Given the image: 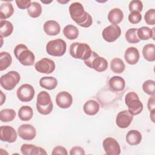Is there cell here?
I'll return each instance as SVG.
<instances>
[{"label": "cell", "mask_w": 155, "mask_h": 155, "mask_svg": "<svg viewBox=\"0 0 155 155\" xmlns=\"http://www.w3.org/2000/svg\"><path fill=\"white\" fill-rule=\"evenodd\" d=\"M69 13L71 18L79 26L87 28L91 25L93 19L91 15L85 11L81 3L74 2L69 7Z\"/></svg>", "instance_id": "cell-1"}, {"label": "cell", "mask_w": 155, "mask_h": 155, "mask_svg": "<svg viewBox=\"0 0 155 155\" xmlns=\"http://www.w3.org/2000/svg\"><path fill=\"white\" fill-rule=\"evenodd\" d=\"M14 54L19 62L23 65L31 66L35 63L34 53L22 44L17 45L14 48Z\"/></svg>", "instance_id": "cell-2"}, {"label": "cell", "mask_w": 155, "mask_h": 155, "mask_svg": "<svg viewBox=\"0 0 155 155\" xmlns=\"http://www.w3.org/2000/svg\"><path fill=\"white\" fill-rule=\"evenodd\" d=\"M53 108V102L49 93L45 91L39 93L36 100V109L38 111L43 115L50 114Z\"/></svg>", "instance_id": "cell-3"}, {"label": "cell", "mask_w": 155, "mask_h": 155, "mask_svg": "<svg viewBox=\"0 0 155 155\" xmlns=\"http://www.w3.org/2000/svg\"><path fill=\"white\" fill-rule=\"evenodd\" d=\"M92 50L88 44L82 42H73L70 46L69 53L75 59L85 61L91 55Z\"/></svg>", "instance_id": "cell-4"}, {"label": "cell", "mask_w": 155, "mask_h": 155, "mask_svg": "<svg viewBox=\"0 0 155 155\" xmlns=\"http://www.w3.org/2000/svg\"><path fill=\"white\" fill-rule=\"evenodd\" d=\"M125 103L128 107V112L133 116L140 114L143 110V104L135 92H128L126 94L125 97Z\"/></svg>", "instance_id": "cell-5"}, {"label": "cell", "mask_w": 155, "mask_h": 155, "mask_svg": "<svg viewBox=\"0 0 155 155\" xmlns=\"http://www.w3.org/2000/svg\"><path fill=\"white\" fill-rule=\"evenodd\" d=\"M84 61L87 67L98 72L104 71L108 68L107 61L94 51H92L90 57Z\"/></svg>", "instance_id": "cell-6"}, {"label": "cell", "mask_w": 155, "mask_h": 155, "mask_svg": "<svg viewBox=\"0 0 155 155\" xmlns=\"http://www.w3.org/2000/svg\"><path fill=\"white\" fill-rule=\"evenodd\" d=\"M67 50V44L62 39L51 40L46 45L47 53L53 56H62Z\"/></svg>", "instance_id": "cell-7"}, {"label": "cell", "mask_w": 155, "mask_h": 155, "mask_svg": "<svg viewBox=\"0 0 155 155\" xmlns=\"http://www.w3.org/2000/svg\"><path fill=\"white\" fill-rule=\"evenodd\" d=\"M21 76L19 73L16 71H10L1 76L0 84L1 87L6 90H13L19 82Z\"/></svg>", "instance_id": "cell-8"}, {"label": "cell", "mask_w": 155, "mask_h": 155, "mask_svg": "<svg viewBox=\"0 0 155 155\" xmlns=\"http://www.w3.org/2000/svg\"><path fill=\"white\" fill-rule=\"evenodd\" d=\"M35 94L34 87L28 84H24L21 85L16 91L18 98L23 102L31 101Z\"/></svg>", "instance_id": "cell-9"}, {"label": "cell", "mask_w": 155, "mask_h": 155, "mask_svg": "<svg viewBox=\"0 0 155 155\" xmlns=\"http://www.w3.org/2000/svg\"><path fill=\"white\" fill-rule=\"evenodd\" d=\"M121 35V29L118 25H110L105 27L102 33L103 39L108 42L115 41Z\"/></svg>", "instance_id": "cell-10"}, {"label": "cell", "mask_w": 155, "mask_h": 155, "mask_svg": "<svg viewBox=\"0 0 155 155\" xmlns=\"http://www.w3.org/2000/svg\"><path fill=\"white\" fill-rule=\"evenodd\" d=\"M55 67L54 61L47 58L41 59L35 64L36 70L41 73L50 74L54 71Z\"/></svg>", "instance_id": "cell-11"}, {"label": "cell", "mask_w": 155, "mask_h": 155, "mask_svg": "<svg viewBox=\"0 0 155 155\" xmlns=\"http://www.w3.org/2000/svg\"><path fill=\"white\" fill-rule=\"evenodd\" d=\"M105 154L107 155H119L120 153V147L118 142L114 138H105L102 143Z\"/></svg>", "instance_id": "cell-12"}, {"label": "cell", "mask_w": 155, "mask_h": 155, "mask_svg": "<svg viewBox=\"0 0 155 155\" xmlns=\"http://www.w3.org/2000/svg\"><path fill=\"white\" fill-rule=\"evenodd\" d=\"M16 130L10 126L3 125L0 127V139L3 142L13 143L17 139Z\"/></svg>", "instance_id": "cell-13"}, {"label": "cell", "mask_w": 155, "mask_h": 155, "mask_svg": "<svg viewBox=\"0 0 155 155\" xmlns=\"http://www.w3.org/2000/svg\"><path fill=\"white\" fill-rule=\"evenodd\" d=\"M18 133L19 137L26 140H33L36 136L35 128L30 124H22L18 129Z\"/></svg>", "instance_id": "cell-14"}, {"label": "cell", "mask_w": 155, "mask_h": 155, "mask_svg": "<svg viewBox=\"0 0 155 155\" xmlns=\"http://www.w3.org/2000/svg\"><path fill=\"white\" fill-rule=\"evenodd\" d=\"M133 119V116L128 110H123L117 114L116 123L118 127L120 128H127L130 126Z\"/></svg>", "instance_id": "cell-15"}, {"label": "cell", "mask_w": 155, "mask_h": 155, "mask_svg": "<svg viewBox=\"0 0 155 155\" xmlns=\"http://www.w3.org/2000/svg\"><path fill=\"white\" fill-rule=\"evenodd\" d=\"M57 105L63 109L69 108L73 103V97L67 91H61L56 96Z\"/></svg>", "instance_id": "cell-16"}, {"label": "cell", "mask_w": 155, "mask_h": 155, "mask_svg": "<svg viewBox=\"0 0 155 155\" xmlns=\"http://www.w3.org/2000/svg\"><path fill=\"white\" fill-rule=\"evenodd\" d=\"M21 151L23 155L47 154V152L44 148L33 144H22L21 147Z\"/></svg>", "instance_id": "cell-17"}, {"label": "cell", "mask_w": 155, "mask_h": 155, "mask_svg": "<svg viewBox=\"0 0 155 155\" xmlns=\"http://www.w3.org/2000/svg\"><path fill=\"white\" fill-rule=\"evenodd\" d=\"M140 54L137 48L130 47L127 48L124 54V58L127 63L130 65H135L139 60Z\"/></svg>", "instance_id": "cell-18"}, {"label": "cell", "mask_w": 155, "mask_h": 155, "mask_svg": "<svg viewBox=\"0 0 155 155\" xmlns=\"http://www.w3.org/2000/svg\"><path fill=\"white\" fill-rule=\"evenodd\" d=\"M44 31L49 36H56L60 33L61 27L59 24L54 20L47 21L43 26Z\"/></svg>", "instance_id": "cell-19"}, {"label": "cell", "mask_w": 155, "mask_h": 155, "mask_svg": "<svg viewBox=\"0 0 155 155\" xmlns=\"http://www.w3.org/2000/svg\"><path fill=\"white\" fill-rule=\"evenodd\" d=\"M109 86L115 91H122L125 87V81L124 79L119 76H114L111 78L108 82Z\"/></svg>", "instance_id": "cell-20"}, {"label": "cell", "mask_w": 155, "mask_h": 155, "mask_svg": "<svg viewBox=\"0 0 155 155\" xmlns=\"http://www.w3.org/2000/svg\"><path fill=\"white\" fill-rule=\"evenodd\" d=\"M100 108L99 104L95 100H89L87 101L83 107L84 113L88 116L96 114Z\"/></svg>", "instance_id": "cell-21"}, {"label": "cell", "mask_w": 155, "mask_h": 155, "mask_svg": "<svg viewBox=\"0 0 155 155\" xmlns=\"http://www.w3.org/2000/svg\"><path fill=\"white\" fill-rule=\"evenodd\" d=\"M124 18L123 12L118 8L111 9L108 14V19L113 25H117L122 22Z\"/></svg>", "instance_id": "cell-22"}, {"label": "cell", "mask_w": 155, "mask_h": 155, "mask_svg": "<svg viewBox=\"0 0 155 155\" xmlns=\"http://www.w3.org/2000/svg\"><path fill=\"white\" fill-rule=\"evenodd\" d=\"M155 28H150L148 27H141L139 28H137V34L139 39L140 40H148L150 38H152L154 40V35H155Z\"/></svg>", "instance_id": "cell-23"}, {"label": "cell", "mask_w": 155, "mask_h": 155, "mask_svg": "<svg viewBox=\"0 0 155 155\" xmlns=\"http://www.w3.org/2000/svg\"><path fill=\"white\" fill-rule=\"evenodd\" d=\"M142 140L141 133L136 130L129 131L126 135V141L130 145H139Z\"/></svg>", "instance_id": "cell-24"}, {"label": "cell", "mask_w": 155, "mask_h": 155, "mask_svg": "<svg viewBox=\"0 0 155 155\" xmlns=\"http://www.w3.org/2000/svg\"><path fill=\"white\" fill-rule=\"evenodd\" d=\"M39 85L42 88L51 90L57 87L58 81L53 76H44L40 79Z\"/></svg>", "instance_id": "cell-25"}, {"label": "cell", "mask_w": 155, "mask_h": 155, "mask_svg": "<svg viewBox=\"0 0 155 155\" xmlns=\"http://www.w3.org/2000/svg\"><path fill=\"white\" fill-rule=\"evenodd\" d=\"M14 8L12 4L8 2L2 3L0 6V19H6L12 16Z\"/></svg>", "instance_id": "cell-26"}, {"label": "cell", "mask_w": 155, "mask_h": 155, "mask_svg": "<svg viewBox=\"0 0 155 155\" xmlns=\"http://www.w3.org/2000/svg\"><path fill=\"white\" fill-rule=\"evenodd\" d=\"M142 54L144 58L149 61H155V45L153 44H148L145 45L142 49Z\"/></svg>", "instance_id": "cell-27"}, {"label": "cell", "mask_w": 155, "mask_h": 155, "mask_svg": "<svg viewBox=\"0 0 155 155\" xmlns=\"http://www.w3.org/2000/svg\"><path fill=\"white\" fill-rule=\"evenodd\" d=\"M33 116V111L31 107L28 105L22 106L18 110V117L23 121L30 120Z\"/></svg>", "instance_id": "cell-28"}, {"label": "cell", "mask_w": 155, "mask_h": 155, "mask_svg": "<svg viewBox=\"0 0 155 155\" xmlns=\"http://www.w3.org/2000/svg\"><path fill=\"white\" fill-rule=\"evenodd\" d=\"M13 31V25L12 23L7 20H1L0 21V35L1 37H7L10 36Z\"/></svg>", "instance_id": "cell-29"}, {"label": "cell", "mask_w": 155, "mask_h": 155, "mask_svg": "<svg viewBox=\"0 0 155 155\" xmlns=\"http://www.w3.org/2000/svg\"><path fill=\"white\" fill-rule=\"evenodd\" d=\"M63 34L68 39L73 40L78 37L79 30L76 26L69 24L64 28Z\"/></svg>", "instance_id": "cell-30"}, {"label": "cell", "mask_w": 155, "mask_h": 155, "mask_svg": "<svg viewBox=\"0 0 155 155\" xmlns=\"http://www.w3.org/2000/svg\"><path fill=\"white\" fill-rule=\"evenodd\" d=\"M111 70L114 73H122L125 68V65L124 61L118 58L113 59L110 62Z\"/></svg>", "instance_id": "cell-31"}, {"label": "cell", "mask_w": 155, "mask_h": 155, "mask_svg": "<svg viewBox=\"0 0 155 155\" xmlns=\"http://www.w3.org/2000/svg\"><path fill=\"white\" fill-rule=\"evenodd\" d=\"M12 58L10 53L6 51L0 53V70H6L12 64Z\"/></svg>", "instance_id": "cell-32"}, {"label": "cell", "mask_w": 155, "mask_h": 155, "mask_svg": "<svg viewBox=\"0 0 155 155\" xmlns=\"http://www.w3.org/2000/svg\"><path fill=\"white\" fill-rule=\"evenodd\" d=\"M16 115V111L13 109H3L0 112V120L3 122H11L15 118Z\"/></svg>", "instance_id": "cell-33"}, {"label": "cell", "mask_w": 155, "mask_h": 155, "mask_svg": "<svg viewBox=\"0 0 155 155\" xmlns=\"http://www.w3.org/2000/svg\"><path fill=\"white\" fill-rule=\"evenodd\" d=\"M28 15L33 18L39 17L42 13V7L40 4L37 2H31L30 5L27 8Z\"/></svg>", "instance_id": "cell-34"}, {"label": "cell", "mask_w": 155, "mask_h": 155, "mask_svg": "<svg viewBox=\"0 0 155 155\" xmlns=\"http://www.w3.org/2000/svg\"><path fill=\"white\" fill-rule=\"evenodd\" d=\"M137 28H131L127 30L125 33V39L130 44H136L140 41L137 34Z\"/></svg>", "instance_id": "cell-35"}, {"label": "cell", "mask_w": 155, "mask_h": 155, "mask_svg": "<svg viewBox=\"0 0 155 155\" xmlns=\"http://www.w3.org/2000/svg\"><path fill=\"white\" fill-rule=\"evenodd\" d=\"M142 89L147 94L153 96L155 94V81L154 80H147L142 84Z\"/></svg>", "instance_id": "cell-36"}, {"label": "cell", "mask_w": 155, "mask_h": 155, "mask_svg": "<svg viewBox=\"0 0 155 155\" xmlns=\"http://www.w3.org/2000/svg\"><path fill=\"white\" fill-rule=\"evenodd\" d=\"M144 19L148 25H153L155 24V9L150 8L145 14Z\"/></svg>", "instance_id": "cell-37"}, {"label": "cell", "mask_w": 155, "mask_h": 155, "mask_svg": "<svg viewBox=\"0 0 155 155\" xmlns=\"http://www.w3.org/2000/svg\"><path fill=\"white\" fill-rule=\"evenodd\" d=\"M129 10L131 12H140L143 9V4L142 1L139 0L131 1L129 4Z\"/></svg>", "instance_id": "cell-38"}, {"label": "cell", "mask_w": 155, "mask_h": 155, "mask_svg": "<svg viewBox=\"0 0 155 155\" xmlns=\"http://www.w3.org/2000/svg\"><path fill=\"white\" fill-rule=\"evenodd\" d=\"M142 20V15L137 12H131L128 15V21L131 24H138Z\"/></svg>", "instance_id": "cell-39"}, {"label": "cell", "mask_w": 155, "mask_h": 155, "mask_svg": "<svg viewBox=\"0 0 155 155\" xmlns=\"http://www.w3.org/2000/svg\"><path fill=\"white\" fill-rule=\"evenodd\" d=\"M15 2L19 9L23 10L28 8L31 3V1L30 0H16Z\"/></svg>", "instance_id": "cell-40"}, {"label": "cell", "mask_w": 155, "mask_h": 155, "mask_svg": "<svg viewBox=\"0 0 155 155\" xmlns=\"http://www.w3.org/2000/svg\"><path fill=\"white\" fill-rule=\"evenodd\" d=\"M67 151L66 150L65 148H64V147L62 146H57L55 147L52 152H51V154L54 155V154H62V155H67Z\"/></svg>", "instance_id": "cell-41"}, {"label": "cell", "mask_w": 155, "mask_h": 155, "mask_svg": "<svg viewBox=\"0 0 155 155\" xmlns=\"http://www.w3.org/2000/svg\"><path fill=\"white\" fill-rule=\"evenodd\" d=\"M85 154L84 150L79 146L74 147L71 148V149L70 151V155H84Z\"/></svg>", "instance_id": "cell-42"}, {"label": "cell", "mask_w": 155, "mask_h": 155, "mask_svg": "<svg viewBox=\"0 0 155 155\" xmlns=\"http://www.w3.org/2000/svg\"><path fill=\"white\" fill-rule=\"evenodd\" d=\"M147 107L148 109L150 111H152L153 110L155 109V99H154V95L151 96L148 101V103H147Z\"/></svg>", "instance_id": "cell-43"}, {"label": "cell", "mask_w": 155, "mask_h": 155, "mask_svg": "<svg viewBox=\"0 0 155 155\" xmlns=\"http://www.w3.org/2000/svg\"><path fill=\"white\" fill-rule=\"evenodd\" d=\"M0 92H1V105H2L5 101V95L2 93V91H1Z\"/></svg>", "instance_id": "cell-44"}, {"label": "cell", "mask_w": 155, "mask_h": 155, "mask_svg": "<svg viewBox=\"0 0 155 155\" xmlns=\"http://www.w3.org/2000/svg\"><path fill=\"white\" fill-rule=\"evenodd\" d=\"M154 111H155V109L150 111V118L153 122H154V115H155Z\"/></svg>", "instance_id": "cell-45"}, {"label": "cell", "mask_w": 155, "mask_h": 155, "mask_svg": "<svg viewBox=\"0 0 155 155\" xmlns=\"http://www.w3.org/2000/svg\"><path fill=\"white\" fill-rule=\"evenodd\" d=\"M58 2H59V3H61V4H66V3H67V2H69V1L68 0V1H57Z\"/></svg>", "instance_id": "cell-46"}, {"label": "cell", "mask_w": 155, "mask_h": 155, "mask_svg": "<svg viewBox=\"0 0 155 155\" xmlns=\"http://www.w3.org/2000/svg\"><path fill=\"white\" fill-rule=\"evenodd\" d=\"M41 2L44 4H49V3H51V1H48V2H46V1H41Z\"/></svg>", "instance_id": "cell-47"}]
</instances>
